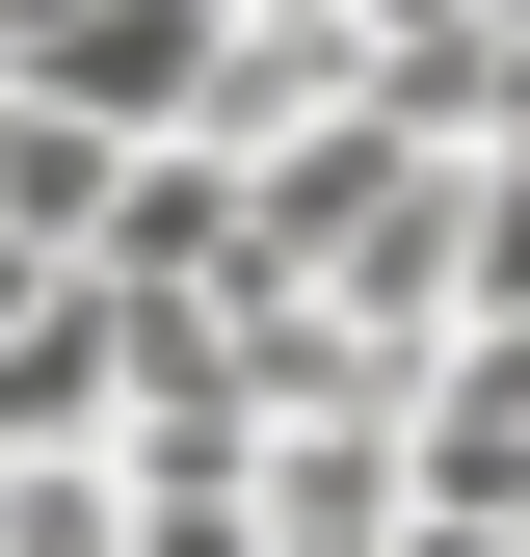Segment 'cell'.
<instances>
[{
    "label": "cell",
    "instance_id": "7a4b0ae2",
    "mask_svg": "<svg viewBox=\"0 0 530 557\" xmlns=\"http://www.w3.org/2000/svg\"><path fill=\"white\" fill-rule=\"evenodd\" d=\"M80 265H106V293H239V133H106Z\"/></svg>",
    "mask_w": 530,
    "mask_h": 557
},
{
    "label": "cell",
    "instance_id": "5b68a950",
    "mask_svg": "<svg viewBox=\"0 0 530 557\" xmlns=\"http://www.w3.org/2000/svg\"><path fill=\"white\" fill-rule=\"evenodd\" d=\"M0 557H132V478L106 451H0Z\"/></svg>",
    "mask_w": 530,
    "mask_h": 557
},
{
    "label": "cell",
    "instance_id": "277c9868",
    "mask_svg": "<svg viewBox=\"0 0 530 557\" xmlns=\"http://www.w3.org/2000/svg\"><path fill=\"white\" fill-rule=\"evenodd\" d=\"M106 398H132V293L106 265H27L0 293V451H106Z\"/></svg>",
    "mask_w": 530,
    "mask_h": 557
},
{
    "label": "cell",
    "instance_id": "3957f363",
    "mask_svg": "<svg viewBox=\"0 0 530 557\" xmlns=\"http://www.w3.org/2000/svg\"><path fill=\"white\" fill-rule=\"evenodd\" d=\"M398 505H530V319H451L398 372Z\"/></svg>",
    "mask_w": 530,
    "mask_h": 557
},
{
    "label": "cell",
    "instance_id": "6da1fadb",
    "mask_svg": "<svg viewBox=\"0 0 530 557\" xmlns=\"http://www.w3.org/2000/svg\"><path fill=\"white\" fill-rule=\"evenodd\" d=\"M0 81L80 133H186L213 107V0H0Z\"/></svg>",
    "mask_w": 530,
    "mask_h": 557
}]
</instances>
